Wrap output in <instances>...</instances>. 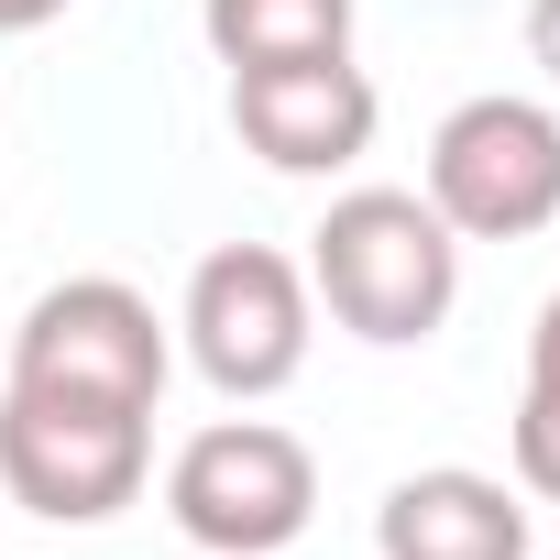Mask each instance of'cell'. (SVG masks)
I'll return each instance as SVG.
<instances>
[{"mask_svg": "<svg viewBox=\"0 0 560 560\" xmlns=\"http://www.w3.org/2000/svg\"><path fill=\"white\" fill-rule=\"evenodd\" d=\"M527 56H538L549 89H560V0H527Z\"/></svg>", "mask_w": 560, "mask_h": 560, "instance_id": "7c38bea8", "label": "cell"}, {"mask_svg": "<svg viewBox=\"0 0 560 560\" xmlns=\"http://www.w3.org/2000/svg\"><path fill=\"white\" fill-rule=\"evenodd\" d=\"M462 242H538L560 220V110L483 89L429 132V187H418Z\"/></svg>", "mask_w": 560, "mask_h": 560, "instance_id": "5b68a950", "label": "cell"}, {"mask_svg": "<svg viewBox=\"0 0 560 560\" xmlns=\"http://www.w3.org/2000/svg\"><path fill=\"white\" fill-rule=\"evenodd\" d=\"M516 494H538V505H560V396H516Z\"/></svg>", "mask_w": 560, "mask_h": 560, "instance_id": "30bf717a", "label": "cell"}, {"mask_svg": "<svg viewBox=\"0 0 560 560\" xmlns=\"http://www.w3.org/2000/svg\"><path fill=\"white\" fill-rule=\"evenodd\" d=\"M176 330H187V363H198L231 407L298 385V374H308V341H319L308 264L275 253V242H220V253H198Z\"/></svg>", "mask_w": 560, "mask_h": 560, "instance_id": "3957f363", "label": "cell"}, {"mask_svg": "<svg viewBox=\"0 0 560 560\" xmlns=\"http://www.w3.org/2000/svg\"><path fill=\"white\" fill-rule=\"evenodd\" d=\"M231 132L275 176H341L374 154L385 100L352 56H298V67H231Z\"/></svg>", "mask_w": 560, "mask_h": 560, "instance_id": "52a82bcc", "label": "cell"}, {"mask_svg": "<svg viewBox=\"0 0 560 560\" xmlns=\"http://www.w3.org/2000/svg\"><path fill=\"white\" fill-rule=\"evenodd\" d=\"M198 34L220 67H298L352 56V0H198Z\"/></svg>", "mask_w": 560, "mask_h": 560, "instance_id": "9c48e42d", "label": "cell"}, {"mask_svg": "<svg viewBox=\"0 0 560 560\" xmlns=\"http://www.w3.org/2000/svg\"><path fill=\"white\" fill-rule=\"evenodd\" d=\"M56 12H67V0H0V34H45Z\"/></svg>", "mask_w": 560, "mask_h": 560, "instance_id": "4fadbf2b", "label": "cell"}, {"mask_svg": "<svg viewBox=\"0 0 560 560\" xmlns=\"http://www.w3.org/2000/svg\"><path fill=\"white\" fill-rule=\"evenodd\" d=\"M374 549L385 560H527V494L472 462H429V472L385 483Z\"/></svg>", "mask_w": 560, "mask_h": 560, "instance_id": "ba28073f", "label": "cell"}, {"mask_svg": "<svg viewBox=\"0 0 560 560\" xmlns=\"http://www.w3.org/2000/svg\"><path fill=\"white\" fill-rule=\"evenodd\" d=\"M154 472V418L143 407H89V396H34L0 385V494L34 505L45 527H100L143 494Z\"/></svg>", "mask_w": 560, "mask_h": 560, "instance_id": "277c9868", "label": "cell"}, {"mask_svg": "<svg viewBox=\"0 0 560 560\" xmlns=\"http://www.w3.org/2000/svg\"><path fill=\"white\" fill-rule=\"evenodd\" d=\"M165 516L209 560H275V549H298L308 516H319V462H308L298 429H275V418H220V429H198L165 462Z\"/></svg>", "mask_w": 560, "mask_h": 560, "instance_id": "7a4b0ae2", "label": "cell"}, {"mask_svg": "<svg viewBox=\"0 0 560 560\" xmlns=\"http://www.w3.org/2000/svg\"><path fill=\"white\" fill-rule=\"evenodd\" d=\"M165 374H176V341H165L154 298L121 287V275H67L12 330V385H34V396H89V407H143L154 418Z\"/></svg>", "mask_w": 560, "mask_h": 560, "instance_id": "8992f818", "label": "cell"}, {"mask_svg": "<svg viewBox=\"0 0 560 560\" xmlns=\"http://www.w3.org/2000/svg\"><path fill=\"white\" fill-rule=\"evenodd\" d=\"M308 298L374 341V352H407L451 319L462 298V231L418 198V187H341L330 220L308 231Z\"/></svg>", "mask_w": 560, "mask_h": 560, "instance_id": "6da1fadb", "label": "cell"}, {"mask_svg": "<svg viewBox=\"0 0 560 560\" xmlns=\"http://www.w3.org/2000/svg\"><path fill=\"white\" fill-rule=\"evenodd\" d=\"M527 385L538 396H560V298L538 308V330H527Z\"/></svg>", "mask_w": 560, "mask_h": 560, "instance_id": "8fae6325", "label": "cell"}]
</instances>
